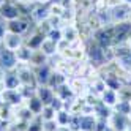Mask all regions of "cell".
Segmentation results:
<instances>
[{"label":"cell","mask_w":131,"mask_h":131,"mask_svg":"<svg viewBox=\"0 0 131 131\" xmlns=\"http://www.w3.org/2000/svg\"><path fill=\"white\" fill-rule=\"evenodd\" d=\"M17 78H19L21 84L25 87H30L33 90H36L38 87V82H36V78H35V73H33V68L30 65H24V63H17V67L14 68Z\"/></svg>","instance_id":"6da1fadb"},{"label":"cell","mask_w":131,"mask_h":131,"mask_svg":"<svg viewBox=\"0 0 131 131\" xmlns=\"http://www.w3.org/2000/svg\"><path fill=\"white\" fill-rule=\"evenodd\" d=\"M107 126L111 131H128V128L131 126V117L112 111V114L107 117Z\"/></svg>","instance_id":"7a4b0ae2"},{"label":"cell","mask_w":131,"mask_h":131,"mask_svg":"<svg viewBox=\"0 0 131 131\" xmlns=\"http://www.w3.org/2000/svg\"><path fill=\"white\" fill-rule=\"evenodd\" d=\"M17 57L14 51H8L2 46V49H0V68L3 71H13L16 67H17Z\"/></svg>","instance_id":"3957f363"},{"label":"cell","mask_w":131,"mask_h":131,"mask_svg":"<svg viewBox=\"0 0 131 131\" xmlns=\"http://www.w3.org/2000/svg\"><path fill=\"white\" fill-rule=\"evenodd\" d=\"M30 17H17V19H11L8 21V32L13 33H19V35H25L30 32Z\"/></svg>","instance_id":"277c9868"},{"label":"cell","mask_w":131,"mask_h":131,"mask_svg":"<svg viewBox=\"0 0 131 131\" xmlns=\"http://www.w3.org/2000/svg\"><path fill=\"white\" fill-rule=\"evenodd\" d=\"M22 44H24V35L13 33V32H6L5 38L2 40V46L8 51H17Z\"/></svg>","instance_id":"5b68a950"},{"label":"cell","mask_w":131,"mask_h":131,"mask_svg":"<svg viewBox=\"0 0 131 131\" xmlns=\"http://www.w3.org/2000/svg\"><path fill=\"white\" fill-rule=\"evenodd\" d=\"M68 85L71 87V90L74 92L76 96H85L87 92L90 90L89 82L84 79V78H78V76H73L68 79Z\"/></svg>","instance_id":"8992f818"},{"label":"cell","mask_w":131,"mask_h":131,"mask_svg":"<svg viewBox=\"0 0 131 131\" xmlns=\"http://www.w3.org/2000/svg\"><path fill=\"white\" fill-rule=\"evenodd\" d=\"M131 16V6L126 5V3H122L115 8L111 10V21L112 24H117V22H123V21H128Z\"/></svg>","instance_id":"52a82bcc"},{"label":"cell","mask_w":131,"mask_h":131,"mask_svg":"<svg viewBox=\"0 0 131 131\" xmlns=\"http://www.w3.org/2000/svg\"><path fill=\"white\" fill-rule=\"evenodd\" d=\"M30 17H32V22L40 24L43 22L44 19L49 17V10H48V5H41V3H32V8H30Z\"/></svg>","instance_id":"ba28073f"},{"label":"cell","mask_w":131,"mask_h":131,"mask_svg":"<svg viewBox=\"0 0 131 131\" xmlns=\"http://www.w3.org/2000/svg\"><path fill=\"white\" fill-rule=\"evenodd\" d=\"M2 100H3V103H6L10 106H14V107L25 103L22 95H21V92L17 89H5V92L2 93Z\"/></svg>","instance_id":"9c48e42d"},{"label":"cell","mask_w":131,"mask_h":131,"mask_svg":"<svg viewBox=\"0 0 131 131\" xmlns=\"http://www.w3.org/2000/svg\"><path fill=\"white\" fill-rule=\"evenodd\" d=\"M54 68L49 65V62L43 65V67H36L33 68V73H35V78H36V82H38V85H44V84L49 82V78L52 74Z\"/></svg>","instance_id":"30bf717a"},{"label":"cell","mask_w":131,"mask_h":131,"mask_svg":"<svg viewBox=\"0 0 131 131\" xmlns=\"http://www.w3.org/2000/svg\"><path fill=\"white\" fill-rule=\"evenodd\" d=\"M35 95L43 101L44 106H49L51 103H52V100L55 98V92H54L52 87L48 85V84H44V85H38V87H36Z\"/></svg>","instance_id":"8fae6325"},{"label":"cell","mask_w":131,"mask_h":131,"mask_svg":"<svg viewBox=\"0 0 131 131\" xmlns=\"http://www.w3.org/2000/svg\"><path fill=\"white\" fill-rule=\"evenodd\" d=\"M96 125L95 114H81L78 118V131H93Z\"/></svg>","instance_id":"7c38bea8"},{"label":"cell","mask_w":131,"mask_h":131,"mask_svg":"<svg viewBox=\"0 0 131 131\" xmlns=\"http://www.w3.org/2000/svg\"><path fill=\"white\" fill-rule=\"evenodd\" d=\"M62 38L67 40L70 44L79 41V30L76 24H63L62 25Z\"/></svg>","instance_id":"4fadbf2b"},{"label":"cell","mask_w":131,"mask_h":131,"mask_svg":"<svg viewBox=\"0 0 131 131\" xmlns=\"http://www.w3.org/2000/svg\"><path fill=\"white\" fill-rule=\"evenodd\" d=\"M54 92H55V96H57L59 100H62L65 104H68V103H71L74 98H76L74 92H73L71 87L68 85V82H65V84H62V85H59Z\"/></svg>","instance_id":"5bb4252c"},{"label":"cell","mask_w":131,"mask_h":131,"mask_svg":"<svg viewBox=\"0 0 131 131\" xmlns=\"http://www.w3.org/2000/svg\"><path fill=\"white\" fill-rule=\"evenodd\" d=\"M49 62V57L46 55L41 49H35L33 52H32V57H30V62H29V65L32 68H36V67H43V65H46Z\"/></svg>","instance_id":"9a60e30c"},{"label":"cell","mask_w":131,"mask_h":131,"mask_svg":"<svg viewBox=\"0 0 131 131\" xmlns=\"http://www.w3.org/2000/svg\"><path fill=\"white\" fill-rule=\"evenodd\" d=\"M100 100L104 103V104L111 109H114V106L118 103V92L115 90H111V89H106L104 92H103V95L100 96Z\"/></svg>","instance_id":"2e32d148"},{"label":"cell","mask_w":131,"mask_h":131,"mask_svg":"<svg viewBox=\"0 0 131 131\" xmlns=\"http://www.w3.org/2000/svg\"><path fill=\"white\" fill-rule=\"evenodd\" d=\"M40 49L51 59V57H54V55H57V41H54V40H51V38L46 36L44 41L40 46Z\"/></svg>","instance_id":"e0dca14e"},{"label":"cell","mask_w":131,"mask_h":131,"mask_svg":"<svg viewBox=\"0 0 131 131\" xmlns=\"http://www.w3.org/2000/svg\"><path fill=\"white\" fill-rule=\"evenodd\" d=\"M3 81H5V87L6 89H19L21 87V81L17 78L16 71H5L3 74Z\"/></svg>","instance_id":"ac0fdd59"},{"label":"cell","mask_w":131,"mask_h":131,"mask_svg":"<svg viewBox=\"0 0 131 131\" xmlns=\"http://www.w3.org/2000/svg\"><path fill=\"white\" fill-rule=\"evenodd\" d=\"M32 52H33V51H32L25 43H24L17 51H14L16 57H17V62H19V63H24V65H29L30 57H32Z\"/></svg>","instance_id":"d6986e66"},{"label":"cell","mask_w":131,"mask_h":131,"mask_svg":"<svg viewBox=\"0 0 131 131\" xmlns=\"http://www.w3.org/2000/svg\"><path fill=\"white\" fill-rule=\"evenodd\" d=\"M25 104H27V107L32 111V114H35V115H40L41 111H43V107H44L43 101L36 96V95H32L29 100H25Z\"/></svg>","instance_id":"ffe728a7"},{"label":"cell","mask_w":131,"mask_h":131,"mask_svg":"<svg viewBox=\"0 0 131 131\" xmlns=\"http://www.w3.org/2000/svg\"><path fill=\"white\" fill-rule=\"evenodd\" d=\"M70 120H71V114L67 107L57 111V114H55V123H57V126H68L70 128Z\"/></svg>","instance_id":"44dd1931"},{"label":"cell","mask_w":131,"mask_h":131,"mask_svg":"<svg viewBox=\"0 0 131 131\" xmlns=\"http://www.w3.org/2000/svg\"><path fill=\"white\" fill-rule=\"evenodd\" d=\"M48 10H49V14L62 17L63 13L67 11V6H65L62 2H59V0H54V2H49L48 3Z\"/></svg>","instance_id":"7402d4cb"},{"label":"cell","mask_w":131,"mask_h":131,"mask_svg":"<svg viewBox=\"0 0 131 131\" xmlns=\"http://www.w3.org/2000/svg\"><path fill=\"white\" fill-rule=\"evenodd\" d=\"M13 117H14V106L2 103V104H0V120L2 122H11Z\"/></svg>","instance_id":"603a6c76"},{"label":"cell","mask_w":131,"mask_h":131,"mask_svg":"<svg viewBox=\"0 0 131 131\" xmlns=\"http://www.w3.org/2000/svg\"><path fill=\"white\" fill-rule=\"evenodd\" d=\"M112 111L118 112V114H123L126 117H131V101H122V100H118V103L114 106Z\"/></svg>","instance_id":"cb8c5ba5"},{"label":"cell","mask_w":131,"mask_h":131,"mask_svg":"<svg viewBox=\"0 0 131 131\" xmlns=\"http://www.w3.org/2000/svg\"><path fill=\"white\" fill-rule=\"evenodd\" d=\"M106 89L107 87H106V82H104V79H103V78H98V79H95V81L90 84V92H93L98 96H101L103 92H104Z\"/></svg>","instance_id":"d4e9b609"},{"label":"cell","mask_w":131,"mask_h":131,"mask_svg":"<svg viewBox=\"0 0 131 131\" xmlns=\"http://www.w3.org/2000/svg\"><path fill=\"white\" fill-rule=\"evenodd\" d=\"M55 114H57V111H55L52 106H44L40 117L43 118V122H48V120H55Z\"/></svg>","instance_id":"484cf974"},{"label":"cell","mask_w":131,"mask_h":131,"mask_svg":"<svg viewBox=\"0 0 131 131\" xmlns=\"http://www.w3.org/2000/svg\"><path fill=\"white\" fill-rule=\"evenodd\" d=\"M27 131H43V118H41L40 115H35V117L30 120Z\"/></svg>","instance_id":"4316f807"},{"label":"cell","mask_w":131,"mask_h":131,"mask_svg":"<svg viewBox=\"0 0 131 131\" xmlns=\"http://www.w3.org/2000/svg\"><path fill=\"white\" fill-rule=\"evenodd\" d=\"M8 21L5 19V17H2L0 16V43H2V40L5 38V35H6V32H8Z\"/></svg>","instance_id":"83f0119b"},{"label":"cell","mask_w":131,"mask_h":131,"mask_svg":"<svg viewBox=\"0 0 131 131\" xmlns=\"http://www.w3.org/2000/svg\"><path fill=\"white\" fill-rule=\"evenodd\" d=\"M48 38L54 40V41H59L62 38V29H52L49 33H48Z\"/></svg>","instance_id":"f1b7e54d"},{"label":"cell","mask_w":131,"mask_h":131,"mask_svg":"<svg viewBox=\"0 0 131 131\" xmlns=\"http://www.w3.org/2000/svg\"><path fill=\"white\" fill-rule=\"evenodd\" d=\"M5 81H3V78H0V93H3L5 92Z\"/></svg>","instance_id":"f546056e"},{"label":"cell","mask_w":131,"mask_h":131,"mask_svg":"<svg viewBox=\"0 0 131 131\" xmlns=\"http://www.w3.org/2000/svg\"><path fill=\"white\" fill-rule=\"evenodd\" d=\"M55 131H71L68 126H57V129H55Z\"/></svg>","instance_id":"4dcf8cb0"},{"label":"cell","mask_w":131,"mask_h":131,"mask_svg":"<svg viewBox=\"0 0 131 131\" xmlns=\"http://www.w3.org/2000/svg\"><path fill=\"white\" fill-rule=\"evenodd\" d=\"M122 2H123V3H126V5H129V6H131V0H122Z\"/></svg>","instance_id":"1f68e13d"},{"label":"cell","mask_w":131,"mask_h":131,"mask_svg":"<svg viewBox=\"0 0 131 131\" xmlns=\"http://www.w3.org/2000/svg\"><path fill=\"white\" fill-rule=\"evenodd\" d=\"M126 43H128V46H129V48H131V36H129V38H128V41H126Z\"/></svg>","instance_id":"d6a6232c"},{"label":"cell","mask_w":131,"mask_h":131,"mask_svg":"<svg viewBox=\"0 0 131 131\" xmlns=\"http://www.w3.org/2000/svg\"><path fill=\"white\" fill-rule=\"evenodd\" d=\"M16 2H33V0H16Z\"/></svg>","instance_id":"836d02e7"},{"label":"cell","mask_w":131,"mask_h":131,"mask_svg":"<svg viewBox=\"0 0 131 131\" xmlns=\"http://www.w3.org/2000/svg\"><path fill=\"white\" fill-rule=\"evenodd\" d=\"M2 103H3V100H2V93H0V104H2Z\"/></svg>","instance_id":"e575fe53"},{"label":"cell","mask_w":131,"mask_h":131,"mask_svg":"<svg viewBox=\"0 0 131 131\" xmlns=\"http://www.w3.org/2000/svg\"><path fill=\"white\" fill-rule=\"evenodd\" d=\"M3 2H5V0H0V5H2V3H3Z\"/></svg>","instance_id":"d590c367"}]
</instances>
